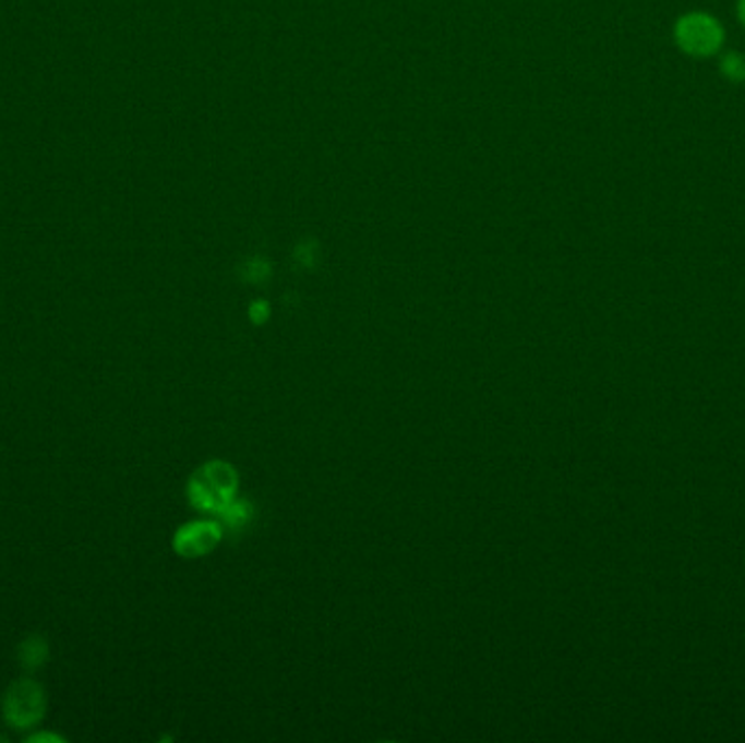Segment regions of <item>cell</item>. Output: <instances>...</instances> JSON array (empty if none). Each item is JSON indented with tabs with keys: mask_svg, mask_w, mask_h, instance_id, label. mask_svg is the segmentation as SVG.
Instances as JSON below:
<instances>
[{
	"mask_svg": "<svg viewBox=\"0 0 745 743\" xmlns=\"http://www.w3.org/2000/svg\"><path fill=\"white\" fill-rule=\"evenodd\" d=\"M216 539H218V530L212 524H205V522L188 524L185 528H181L177 532L175 550L181 556H199V554L207 552Z\"/></svg>",
	"mask_w": 745,
	"mask_h": 743,
	"instance_id": "4",
	"label": "cell"
},
{
	"mask_svg": "<svg viewBox=\"0 0 745 743\" xmlns=\"http://www.w3.org/2000/svg\"><path fill=\"white\" fill-rule=\"evenodd\" d=\"M720 70L722 74L729 79V81H735V83H742L745 81V57L742 52L737 50H731L722 57L720 61Z\"/></svg>",
	"mask_w": 745,
	"mask_h": 743,
	"instance_id": "6",
	"label": "cell"
},
{
	"mask_svg": "<svg viewBox=\"0 0 745 743\" xmlns=\"http://www.w3.org/2000/svg\"><path fill=\"white\" fill-rule=\"evenodd\" d=\"M41 742H63V738L59 735H52V733H33L31 738H26V743H41Z\"/></svg>",
	"mask_w": 745,
	"mask_h": 743,
	"instance_id": "7",
	"label": "cell"
},
{
	"mask_svg": "<svg viewBox=\"0 0 745 743\" xmlns=\"http://www.w3.org/2000/svg\"><path fill=\"white\" fill-rule=\"evenodd\" d=\"M190 500L199 508H218L225 500V478L220 465L201 469L190 482Z\"/></svg>",
	"mask_w": 745,
	"mask_h": 743,
	"instance_id": "3",
	"label": "cell"
},
{
	"mask_svg": "<svg viewBox=\"0 0 745 743\" xmlns=\"http://www.w3.org/2000/svg\"><path fill=\"white\" fill-rule=\"evenodd\" d=\"M46 716V692L33 679L13 681L2 696V718L13 731H31Z\"/></svg>",
	"mask_w": 745,
	"mask_h": 743,
	"instance_id": "1",
	"label": "cell"
},
{
	"mask_svg": "<svg viewBox=\"0 0 745 743\" xmlns=\"http://www.w3.org/2000/svg\"><path fill=\"white\" fill-rule=\"evenodd\" d=\"M17 655H20L17 659H20L22 668L28 670V672H35V670H39L48 661V644H46L44 637L31 635V637H26L20 644Z\"/></svg>",
	"mask_w": 745,
	"mask_h": 743,
	"instance_id": "5",
	"label": "cell"
},
{
	"mask_svg": "<svg viewBox=\"0 0 745 743\" xmlns=\"http://www.w3.org/2000/svg\"><path fill=\"white\" fill-rule=\"evenodd\" d=\"M674 37H676V44L687 55L707 59L720 52V48L724 46L726 33H724L722 22L716 15L705 13V11H692L676 22Z\"/></svg>",
	"mask_w": 745,
	"mask_h": 743,
	"instance_id": "2",
	"label": "cell"
},
{
	"mask_svg": "<svg viewBox=\"0 0 745 743\" xmlns=\"http://www.w3.org/2000/svg\"><path fill=\"white\" fill-rule=\"evenodd\" d=\"M737 13H740V20L745 26V0H740V7H737Z\"/></svg>",
	"mask_w": 745,
	"mask_h": 743,
	"instance_id": "8",
	"label": "cell"
},
{
	"mask_svg": "<svg viewBox=\"0 0 745 743\" xmlns=\"http://www.w3.org/2000/svg\"><path fill=\"white\" fill-rule=\"evenodd\" d=\"M0 742H4V738H2V735H0Z\"/></svg>",
	"mask_w": 745,
	"mask_h": 743,
	"instance_id": "9",
	"label": "cell"
}]
</instances>
